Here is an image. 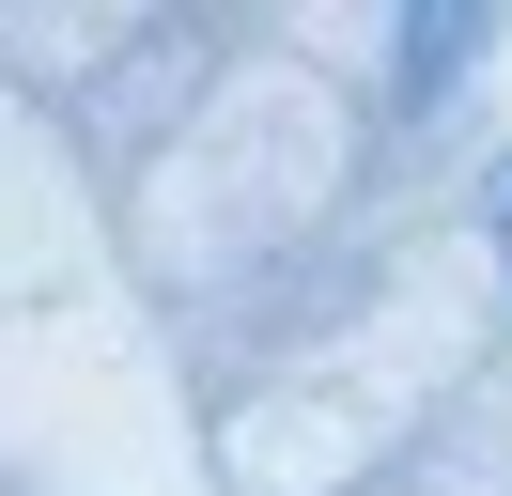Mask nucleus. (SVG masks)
Returning <instances> with one entry per match:
<instances>
[{
	"label": "nucleus",
	"mask_w": 512,
	"mask_h": 496,
	"mask_svg": "<svg viewBox=\"0 0 512 496\" xmlns=\"http://www.w3.org/2000/svg\"><path fill=\"white\" fill-rule=\"evenodd\" d=\"M466 62H481V16H419L404 31V93H450Z\"/></svg>",
	"instance_id": "f257e3e1"
}]
</instances>
